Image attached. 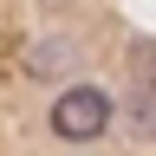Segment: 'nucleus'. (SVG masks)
Listing matches in <instances>:
<instances>
[{
    "label": "nucleus",
    "instance_id": "1",
    "mask_svg": "<svg viewBox=\"0 0 156 156\" xmlns=\"http://www.w3.org/2000/svg\"><path fill=\"white\" fill-rule=\"evenodd\" d=\"M111 124H117V104L98 85H65L52 98V136H65V143H98Z\"/></svg>",
    "mask_w": 156,
    "mask_h": 156
},
{
    "label": "nucleus",
    "instance_id": "2",
    "mask_svg": "<svg viewBox=\"0 0 156 156\" xmlns=\"http://www.w3.org/2000/svg\"><path fill=\"white\" fill-rule=\"evenodd\" d=\"M124 124L136 143H156V78H136L124 91Z\"/></svg>",
    "mask_w": 156,
    "mask_h": 156
}]
</instances>
